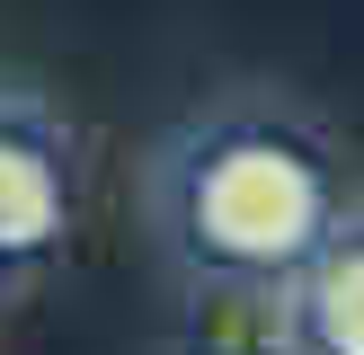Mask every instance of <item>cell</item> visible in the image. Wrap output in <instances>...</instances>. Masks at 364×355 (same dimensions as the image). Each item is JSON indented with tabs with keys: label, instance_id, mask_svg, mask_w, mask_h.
Segmentation results:
<instances>
[{
	"label": "cell",
	"instance_id": "7a4b0ae2",
	"mask_svg": "<svg viewBox=\"0 0 364 355\" xmlns=\"http://www.w3.org/2000/svg\"><path fill=\"white\" fill-rule=\"evenodd\" d=\"M63 213H71V195H63V160H53V142L0 116V258H36V248H53Z\"/></svg>",
	"mask_w": 364,
	"mask_h": 355
},
{
	"label": "cell",
	"instance_id": "6da1fadb",
	"mask_svg": "<svg viewBox=\"0 0 364 355\" xmlns=\"http://www.w3.org/2000/svg\"><path fill=\"white\" fill-rule=\"evenodd\" d=\"M178 213H187L196 258L231 266V275H294L329 240V178L294 133L240 124L187 160Z\"/></svg>",
	"mask_w": 364,
	"mask_h": 355
},
{
	"label": "cell",
	"instance_id": "3957f363",
	"mask_svg": "<svg viewBox=\"0 0 364 355\" xmlns=\"http://www.w3.org/2000/svg\"><path fill=\"white\" fill-rule=\"evenodd\" d=\"M294 275V329L311 337V355H364V231H329Z\"/></svg>",
	"mask_w": 364,
	"mask_h": 355
}]
</instances>
